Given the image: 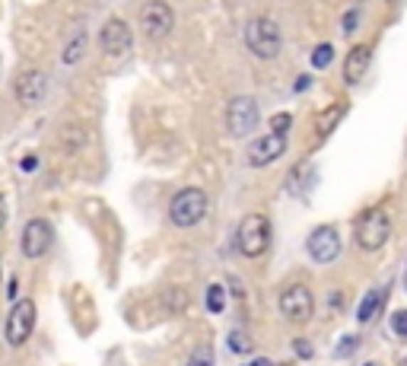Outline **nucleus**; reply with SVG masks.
<instances>
[{
	"instance_id": "f257e3e1",
	"label": "nucleus",
	"mask_w": 407,
	"mask_h": 366,
	"mask_svg": "<svg viewBox=\"0 0 407 366\" xmlns=\"http://www.w3.org/2000/svg\"><path fill=\"white\" fill-rule=\"evenodd\" d=\"M207 210H210L207 192H201V188H181V192L172 194V201H169V220L179 229H191L207 216Z\"/></svg>"
},
{
	"instance_id": "f03ea898",
	"label": "nucleus",
	"mask_w": 407,
	"mask_h": 366,
	"mask_svg": "<svg viewBox=\"0 0 407 366\" xmlns=\"http://www.w3.org/2000/svg\"><path fill=\"white\" fill-rule=\"evenodd\" d=\"M236 246L245 258H261L270 249V220L264 214L242 216L239 229H236Z\"/></svg>"
},
{
	"instance_id": "7ed1b4c3",
	"label": "nucleus",
	"mask_w": 407,
	"mask_h": 366,
	"mask_svg": "<svg viewBox=\"0 0 407 366\" xmlns=\"http://www.w3.org/2000/svg\"><path fill=\"white\" fill-rule=\"evenodd\" d=\"M280 45H283L280 26H277L270 16H255L252 23L245 26V48L252 51L255 58H261V61L277 58V54H280Z\"/></svg>"
},
{
	"instance_id": "20e7f679",
	"label": "nucleus",
	"mask_w": 407,
	"mask_h": 366,
	"mask_svg": "<svg viewBox=\"0 0 407 366\" xmlns=\"http://www.w3.org/2000/svg\"><path fill=\"white\" fill-rule=\"evenodd\" d=\"M388 236H391V220H388V214H385L382 207H372V210H366V214L359 216L356 246L363 249V252H379V249L388 242Z\"/></svg>"
},
{
	"instance_id": "39448f33",
	"label": "nucleus",
	"mask_w": 407,
	"mask_h": 366,
	"mask_svg": "<svg viewBox=\"0 0 407 366\" xmlns=\"http://www.w3.org/2000/svg\"><path fill=\"white\" fill-rule=\"evenodd\" d=\"M32 328H36V303L16 300L10 306V315H6V325H4L6 344H10V347H23L32 338Z\"/></svg>"
},
{
	"instance_id": "423d86ee",
	"label": "nucleus",
	"mask_w": 407,
	"mask_h": 366,
	"mask_svg": "<svg viewBox=\"0 0 407 366\" xmlns=\"http://www.w3.org/2000/svg\"><path fill=\"white\" fill-rule=\"evenodd\" d=\"M172 26H175V10L166 0H147L140 6V29H144L147 38L159 42V38H166L172 32Z\"/></svg>"
},
{
	"instance_id": "0eeeda50",
	"label": "nucleus",
	"mask_w": 407,
	"mask_h": 366,
	"mask_svg": "<svg viewBox=\"0 0 407 366\" xmlns=\"http://www.w3.org/2000/svg\"><path fill=\"white\" fill-rule=\"evenodd\" d=\"M261 121V112H258V103L252 96H236L229 99L226 105V127L233 137H248V134L258 127Z\"/></svg>"
},
{
	"instance_id": "6e6552de",
	"label": "nucleus",
	"mask_w": 407,
	"mask_h": 366,
	"mask_svg": "<svg viewBox=\"0 0 407 366\" xmlns=\"http://www.w3.org/2000/svg\"><path fill=\"white\" fill-rule=\"evenodd\" d=\"M305 252H309V258L315 264H331L341 258V233H337V226H315L309 233V239H305Z\"/></svg>"
},
{
	"instance_id": "1a4fd4ad",
	"label": "nucleus",
	"mask_w": 407,
	"mask_h": 366,
	"mask_svg": "<svg viewBox=\"0 0 407 366\" xmlns=\"http://www.w3.org/2000/svg\"><path fill=\"white\" fill-rule=\"evenodd\" d=\"M312 313H315V296H312V290L305 283H293V287H287L280 293V315L287 322L302 325L312 318Z\"/></svg>"
},
{
	"instance_id": "9d476101",
	"label": "nucleus",
	"mask_w": 407,
	"mask_h": 366,
	"mask_svg": "<svg viewBox=\"0 0 407 366\" xmlns=\"http://www.w3.org/2000/svg\"><path fill=\"white\" fill-rule=\"evenodd\" d=\"M19 246H23V255L26 258H42V255H48V249L54 246V229L51 223L45 220V216H36V220H29L23 226V239H19Z\"/></svg>"
},
{
	"instance_id": "9b49d317",
	"label": "nucleus",
	"mask_w": 407,
	"mask_h": 366,
	"mask_svg": "<svg viewBox=\"0 0 407 366\" xmlns=\"http://www.w3.org/2000/svg\"><path fill=\"white\" fill-rule=\"evenodd\" d=\"M131 26L125 23V19H118V16H112L105 26H102V32H99V48L102 54H108V58H121V54H127L131 51Z\"/></svg>"
},
{
	"instance_id": "f8f14e48",
	"label": "nucleus",
	"mask_w": 407,
	"mask_h": 366,
	"mask_svg": "<svg viewBox=\"0 0 407 366\" xmlns=\"http://www.w3.org/2000/svg\"><path fill=\"white\" fill-rule=\"evenodd\" d=\"M283 153H287V137L283 134H264V137H255L252 144H248V162H252L255 169H264V166H270L274 160H280Z\"/></svg>"
},
{
	"instance_id": "ddd939ff",
	"label": "nucleus",
	"mask_w": 407,
	"mask_h": 366,
	"mask_svg": "<svg viewBox=\"0 0 407 366\" xmlns=\"http://www.w3.org/2000/svg\"><path fill=\"white\" fill-rule=\"evenodd\" d=\"M13 90H16V99L23 105H38L45 99V93H48V77L42 70H23Z\"/></svg>"
},
{
	"instance_id": "4468645a",
	"label": "nucleus",
	"mask_w": 407,
	"mask_h": 366,
	"mask_svg": "<svg viewBox=\"0 0 407 366\" xmlns=\"http://www.w3.org/2000/svg\"><path fill=\"white\" fill-rule=\"evenodd\" d=\"M369 64H372V45H356V48H350L347 61H344V83L356 86L359 80L366 77Z\"/></svg>"
},
{
	"instance_id": "2eb2a0df",
	"label": "nucleus",
	"mask_w": 407,
	"mask_h": 366,
	"mask_svg": "<svg viewBox=\"0 0 407 366\" xmlns=\"http://www.w3.org/2000/svg\"><path fill=\"white\" fill-rule=\"evenodd\" d=\"M344 112H347V105H344V103H334L331 108H324V112H322V118H318V125H315L318 137H328V134L337 127V121L344 118Z\"/></svg>"
},
{
	"instance_id": "dca6fc26",
	"label": "nucleus",
	"mask_w": 407,
	"mask_h": 366,
	"mask_svg": "<svg viewBox=\"0 0 407 366\" xmlns=\"http://www.w3.org/2000/svg\"><path fill=\"white\" fill-rule=\"evenodd\" d=\"M382 300H385V290H369V293L363 296V303L356 306V322H372V315L379 313Z\"/></svg>"
},
{
	"instance_id": "f3484780",
	"label": "nucleus",
	"mask_w": 407,
	"mask_h": 366,
	"mask_svg": "<svg viewBox=\"0 0 407 366\" xmlns=\"http://www.w3.org/2000/svg\"><path fill=\"white\" fill-rule=\"evenodd\" d=\"M86 51V32H77V36L70 38V45L64 48V64H77L80 58H83Z\"/></svg>"
},
{
	"instance_id": "a211bd4d",
	"label": "nucleus",
	"mask_w": 407,
	"mask_h": 366,
	"mask_svg": "<svg viewBox=\"0 0 407 366\" xmlns=\"http://www.w3.org/2000/svg\"><path fill=\"white\" fill-rule=\"evenodd\" d=\"M331 61H334V45L331 42H322L315 51H312V67H315V70H324Z\"/></svg>"
},
{
	"instance_id": "6ab92c4d",
	"label": "nucleus",
	"mask_w": 407,
	"mask_h": 366,
	"mask_svg": "<svg viewBox=\"0 0 407 366\" xmlns=\"http://www.w3.org/2000/svg\"><path fill=\"white\" fill-rule=\"evenodd\" d=\"M226 344H229V350H233V354H248V350H252V341H248V335L245 331H229L226 335Z\"/></svg>"
},
{
	"instance_id": "aec40b11",
	"label": "nucleus",
	"mask_w": 407,
	"mask_h": 366,
	"mask_svg": "<svg viewBox=\"0 0 407 366\" xmlns=\"http://www.w3.org/2000/svg\"><path fill=\"white\" fill-rule=\"evenodd\" d=\"M207 309L210 313H223V309H226V296H223L220 283H210L207 287Z\"/></svg>"
},
{
	"instance_id": "412c9836",
	"label": "nucleus",
	"mask_w": 407,
	"mask_h": 366,
	"mask_svg": "<svg viewBox=\"0 0 407 366\" xmlns=\"http://www.w3.org/2000/svg\"><path fill=\"white\" fill-rule=\"evenodd\" d=\"M290 125H293V115H290V112H277L274 118H270V131H274V134H283V137H287Z\"/></svg>"
},
{
	"instance_id": "4be33fe9",
	"label": "nucleus",
	"mask_w": 407,
	"mask_h": 366,
	"mask_svg": "<svg viewBox=\"0 0 407 366\" xmlns=\"http://www.w3.org/2000/svg\"><path fill=\"white\" fill-rule=\"evenodd\" d=\"M185 366H213V350H210V347H204V344H201V347L194 350V354H191V360H188Z\"/></svg>"
},
{
	"instance_id": "5701e85b",
	"label": "nucleus",
	"mask_w": 407,
	"mask_h": 366,
	"mask_svg": "<svg viewBox=\"0 0 407 366\" xmlns=\"http://www.w3.org/2000/svg\"><path fill=\"white\" fill-rule=\"evenodd\" d=\"M354 347H356V338L354 335H344L341 344H337V350H334V357H337V360H344V357L354 354Z\"/></svg>"
},
{
	"instance_id": "b1692460",
	"label": "nucleus",
	"mask_w": 407,
	"mask_h": 366,
	"mask_svg": "<svg viewBox=\"0 0 407 366\" xmlns=\"http://www.w3.org/2000/svg\"><path fill=\"white\" fill-rule=\"evenodd\" d=\"M293 347H296V357H302V360H312V357H315V350H312V344H309V341H302V338H296V341H293Z\"/></svg>"
},
{
	"instance_id": "393cba45",
	"label": "nucleus",
	"mask_w": 407,
	"mask_h": 366,
	"mask_svg": "<svg viewBox=\"0 0 407 366\" xmlns=\"http://www.w3.org/2000/svg\"><path fill=\"white\" fill-rule=\"evenodd\" d=\"M391 328H395V335L407 338V313H395V315H391Z\"/></svg>"
},
{
	"instance_id": "a878e982",
	"label": "nucleus",
	"mask_w": 407,
	"mask_h": 366,
	"mask_svg": "<svg viewBox=\"0 0 407 366\" xmlns=\"http://www.w3.org/2000/svg\"><path fill=\"white\" fill-rule=\"evenodd\" d=\"M356 23H359V13H356V10L344 13V32H347V36H350V32L356 29Z\"/></svg>"
},
{
	"instance_id": "bb28decb",
	"label": "nucleus",
	"mask_w": 407,
	"mask_h": 366,
	"mask_svg": "<svg viewBox=\"0 0 407 366\" xmlns=\"http://www.w3.org/2000/svg\"><path fill=\"white\" fill-rule=\"evenodd\" d=\"M312 86V77H296V93H305Z\"/></svg>"
},
{
	"instance_id": "cd10ccee",
	"label": "nucleus",
	"mask_w": 407,
	"mask_h": 366,
	"mask_svg": "<svg viewBox=\"0 0 407 366\" xmlns=\"http://www.w3.org/2000/svg\"><path fill=\"white\" fill-rule=\"evenodd\" d=\"M36 162H38L36 157H26L23 160V172H36Z\"/></svg>"
},
{
	"instance_id": "c85d7f7f",
	"label": "nucleus",
	"mask_w": 407,
	"mask_h": 366,
	"mask_svg": "<svg viewBox=\"0 0 407 366\" xmlns=\"http://www.w3.org/2000/svg\"><path fill=\"white\" fill-rule=\"evenodd\" d=\"M4 223H6V201H4V194H0V229H4Z\"/></svg>"
},
{
	"instance_id": "c756f323",
	"label": "nucleus",
	"mask_w": 407,
	"mask_h": 366,
	"mask_svg": "<svg viewBox=\"0 0 407 366\" xmlns=\"http://www.w3.org/2000/svg\"><path fill=\"white\" fill-rule=\"evenodd\" d=\"M16 287H19V283H16V277H13L10 287H6V296H10V303H13V296H16Z\"/></svg>"
},
{
	"instance_id": "7c9ffc66",
	"label": "nucleus",
	"mask_w": 407,
	"mask_h": 366,
	"mask_svg": "<svg viewBox=\"0 0 407 366\" xmlns=\"http://www.w3.org/2000/svg\"><path fill=\"white\" fill-rule=\"evenodd\" d=\"M248 366H274V363H270L268 357H258V360H252V363H248Z\"/></svg>"
},
{
	"instance_id": "2f4dec72",
	"label": "nucleus",
	"mask_w": 407,
	"mask_h": 366,
	"mask_svg": "<svg viewBox=\"0 0 407 366\" xmlns=\"http://www.w3.org/2000/svg\"><path fill=\"white\" fill-rule=\"evenodd\" d=\"M363 366H376V363H363Z\"/></svg>"
}]
</instances>
